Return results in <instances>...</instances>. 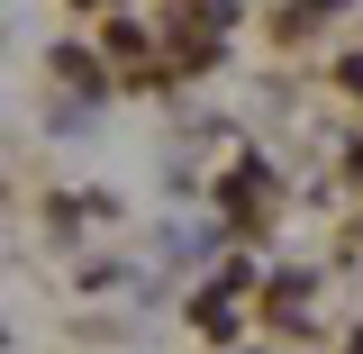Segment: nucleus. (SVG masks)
Instances as JSON below:
<instances>
[]
</instances>
